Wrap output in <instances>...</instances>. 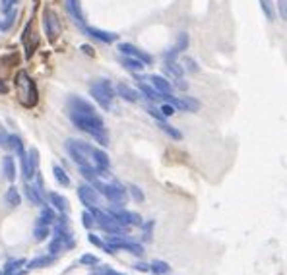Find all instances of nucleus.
<instances>
[{"label": "nucleus", "mask_w": 287, "mask_h": 275, "mask_svg": "<svg viewBox=\"0 0 287 275\" xmlns=\"http://www.w3.org/2000/svg\"><path fill=\"white\" fill-rule=\"evenodd\" d=\"M173 113H175L173 105H163V107H161V115H163V117H171Z\"/></svg>", "instance_id": "473e14b6"}, {"label": "nucleus", "mask_w": 287, "mask_h": 275, "mask_svg": "<svg viewBox=\"0 0 287 275\" xmlns=\"http://www.w3.org/2000/svg\"><path fill=\"white\" fill-rule=\"evenodd\" d=\"M89 91H92L93 99L99 103V107L105 108V111H109L111 108V101L115 97V91H113V87L107 80H99V82H95V84L89 87Z\"/></svg>", "instance_id": "f03ea898"}, {"label": "nucleus", "mask_w": 287, "mask_h": 275, "mask_svg": "<svg viewBox=\"0 0 287 275\" xmlns=\"http://www.w3.org/2000/svg\"><path fill=\"white\" fill-rule=\"evenodd\" d=\"M185 68H188L190 72H196L198 68H196V64H194V60L192 59H185Z\"/></svg>", "instance_id": "c9c22d12"}, {"label": "nucleus", "mask_w": 287, "mask_h": 275, "mask_svg": "<svg viewBox=\"0 0 287 275\" xmlns=\"http://www.w3.org/2000/svg\"><path fill=\"white\" fill-rule=\"evenodd\" d=\"M2 167H4V176L8 178L10 182L16 178V165H14V159L6 155V157L2 159Z\"/></svg>", "instance_id": "4468645a"}, {"label": "nucleus", "mask_w": 287, "mask_h": 275, "mask_svg": "<svg viewBox=\"0 0 287 275\" xmlns=\"http://www.w3.org/2000/svg\"><path fill=\"white\" fill-rule=\"evenodd\" d=\"M0 31H2V24H0Z\"/></svg>", "instance_id": "a19ab883"}, {"label": "nucleus", "mask_w": 287, "mask_h": 275, "mask_svg": "<svg viewBox=\"0 0 287 275\" xmlns=\"http://www.w3.org/2000/svg\"><path fill=\"white\" fill-rule=\"evenodd\" d=\"M92 215L97 219V225L101 227L103 231H107V233H122V229H124L111 213H105L101 209L92 208Z\"/></svg>", "instance_id": "7ed1b4c3"}, {"label": "nucleus", "mask_w": 287, "mask_h": 275, "mask_svg": "<svg viewBox=\"0 0 287 275\" xmlns=\"http://www.w3.org/2000/svg\"><path fill=\"white\" fill-rule=\"evenodd\" d=\"M279 10H281V17H285V0L279 2Z\"/></svg>", "instance_id": "58836bf2"}, {"label": "nucleus", "mask_w": 287, "mask_h": 275, "mask_svg": "<svg viewBox=\"0 0 287 275\" xmlns=\"http://www.w3.org/2000/svg\"><path fill=\"white\" fill-rule=\"evenodd\" d=\"M117 93L122 99L130 101V103H136V101H138V91H134L132 87H128V85H124V84L117 85Z\"/></svg>", "instance_id": "ddd939ff"}, {"label": "nucleus", "mask_w": 287, "mask_h": 275, "mask_svg": "<svg viewBox=\"0 0 287 275\" xmlns=\"http://www.w3.org/2000/svg\"><path fill=\"white\" fill-rule=\"evenodd\" d=\"M82 219H84V227L85 229H92L93 227V215L89 213V211H85L84 215H82Z\"/></svg>", "instance_id": "c756f323"}, {"label": "nucleus", "mask_w": 287, "mask_h": 275, "mask_svg": "<svg viewBox=\"0 0 287 275\" xmlns=\"http://www.w3.org/2000/svg\"><path fill=\"white\" fill-rule=\"evenodd\" d=\"M10 275H26L24 271H16V273H10Z\"/></svg>", "instance_id": "ea45409f"}, {"label": "nucleus", "mask_w": 287, "mask_h": 275, "mask_svg": "<svg viewBox=\"0 0 287 275\" xmlns=\"http://www.w3.org/2000/svg\"><path fill=\"white\" fill-rule=\"evenodd\" d=\"M161 128V130H163V132L167 134V136H171V138H173V140H181V138H183V134L178 132L177 128H173V126H169V124H165V122H159V124H157Z\"/></svg>", "instance_id": "5701e85b"}, {"label": "nucleus", "mask_w": 287, "mask_h": 275, "mask_svg": "<svg viewBox=\"0 0 287 275\" xmlns=\"http://www.w3.org/2000/svg\"><path fill=\"white\" fill-rule=\"evenodd\" d=\"M200 107V103L196 99H190V97H185V99H178V108L183 111H190V113H196Z\"/></svg>", "instance_id": "aec40b11"}, {"label": "nucleus", "mask_w": 287, "mask_h": 275, "mask_svg": "<svg viewBox=\"0 0 287 275\" xmlns=\"http://www.w3.org/2000/svg\"><path fill=\"white\" fill-rule=\"evenodd\" d=\"M78 196H80V200H82V204H84L85 208H97V201H99V194H97V190L95 188H92V186H80L78 188Z\"/></svg>", "instance_id": "0eeeda50"}, {"label": "nucleus", "mask_w": 287, "mask_h": 275, "mask_svg": "<svg viewBox=\"0 0 287 275\" xmlns=\"http://www.w3.org/2000/svg\"><path fill=\"white\" fill-rule=\"evenodd\" d=\"M0 275H2V273H0Z\"/></svg>", "instance_id": "79ce46f5"}, {"label": "nucleus", "mask_w": 287, "mask_h": 275, "mask_svg": "<svg viewBox=\"0 0 287 275\" xmlns=\"http://www.w3.org/2000/svg\"><path fill=\"white\" fill-rule=\"evenodd\" d=\"M16 93H17V101L27 108L35 107L37 101H39L37 85H35V82L29 78V74L24 72V70L17 72V76H16Z\"/></svg>", "instance_id": "f257e3e1"}, {"label": "nucleus", "mask_w": 287, "mask_h": 275, "mask_svg": "<svg viewBox=\"0 0 287 275\" xmlns=\"http://www.w3.org/2000/svg\"><path fill=\"white\" fill-rule=\"evenodd\" d=\"M128 190L132 192V198H134L136 201H142V200H144V192L140 190L138 186H134V184H130V186H128Z\"/></svg>", "instance_id": "c85d7f7f"}, {"label": "nucleus", "mask_w": 287, "mask_h": 275, "mask_svg": "<svg viewBox=\"0 0 287 275\" xmlns=\"http://www.w3.org/2000/svg\"><path fill=\"white\" fill-rule=\"evenodd\" d=\"M111 215L117 219L118 223L122 227L128 225H142V217L138 213H132V211H127V209H111Z\"/></svg>", "instance_id": "39448f33"}, {"label": "nucleus", "mask_w": 287, "mask_h": 275, "mask_svg": "<svg viewBox=\"0 0 287 275\" xmlns=\"http://www.w3.org/2000/svg\"><path fill=\"white\" fill-rule=\"evenodd\" d=\"M52 175H55V178L59 180V184H62V186H70V176L66 175V171H64L62 167L55 165V167H52Z\"/></svg>", "instance_id": "6ab92c4d"}, {"label": "nucleus", "mask_w": 287, "mask_h": 275, "mask_svg": "<svg viewBox=\"0 0 287 275\" xmlns=\"http://www.w3.org/2000/svg\"><path fill=\"white\" fill-rule=\"evenodd\" d=\"M47 234H49V227L47 225H37L35 227V239H37V241H45V239H47Z\"/></svg>", "instance_id": "a878e982"}, {"label": "nucleus", "mask_w": 287, "mask_h": 275, "mask_svg": "<svg viewBox=\"0 0 287 275\" xmlns=\"http://www.w3.org/2000/svg\"><path fill=\"white\" fill-rule=\"evenodd\" d=\"M122 66H127V68H130V70H136V72H140V70H144V68H146V64H144L142 60L130 59V57H127V59H122Z\"/></svg>", "instance_id": "4be33fe9"}, {"label": "nucleus", "mask_w": 287, "mask_h": 275, "mask_svg": "<svg viewBox=\"0 0 287 275\" xmlns=\"http://www.w3.org/2000/svg\"><path fill=\"white\" fill-rule=\"evenodd\" d=\"M136 269H140V271H148V269H150V267H148V264H142V262H140V264H136Z\"/></svg>", "instance_id": "4c0bfd02"}, {"label": "nucleus", "mask_w": 287, "mask_h": 275, "mask_svg": "<svg viewBox=\"0 0 287 275\" xmlns=\"http://www.w3.org/2000/svg\"><path fill=\"white\" fill-rule=\"evenodd\" d=\"M26 264V260L24 258H17V260H10L8 264H6V267H4V271H2V275H10V273H16V271H20V267Z\"/></svg>", "instance_id": "a211bd4d"}, {"label": "nucleus", "mask_w": 287, "mask_h": 275, "mask_svg": "<svg viewBox=\"0 0 287 275\" xmlns=\"http://www.w3.org/2000/svg\"><path fill=\"white\" fill-rule=\"evenodd\" d=\"M97 275H120V273H117L115 269H109V267H103V269H99Z\"/></svg>", "instance_id": "e433bc0d"}, {"label": "nucleus", "mask_w": 287, "mask_h": 275, "mask_svg": "<svg viewBox=\"0 0 287 275\" xmlns=\"http://www.w3.org/2000/svg\"><path fill=\"white\" fill-rule=\"evenodd\" d=\"M84 27V31L87 35H92L95 39H99L101 43H113L117 41V33H107V31H101V29H97V27H87V25H82Z\"/></svg>", "instance_id": "9d476101"}, {"label": "nucleus", "mask_w": 287, "mask_h": 275, "mask_svg": "<svg viewBox=\"0 0 287 275\" xmlns=\"http://www.w3.org/2000/svg\"><path fill=\"white\" fill-rule=\"evenodd\" d=\"M109 244L113 246V248H124V250L132 252V254H136V256H142L144 254V248L140 246V244L124 241V239H109Z\"/></svg>", "instance_id": "6e6552de"}, {"label": "nucleus", "mask_w": 287, "mask_h": 275, "mask_svg": "<svg viewBox=\"0 0 287 275\" xmlns=\"http://www.w3.org/2000/svg\"><path fill=\"white\" fill-rule=\"evenodd\" d=\"M260 6L264 10V14L268 16V20H274V10H272V0H260Z\"/></svg>", "instance_id": "cd10ccee"}, {"label": "nucleus", "mask_w": 287, "mask_h": 275, "mask_svg": "<svg viewBox=\"0 0 287 275\" xmlns=\"http://www.w3.org/2000/svg\"><path fill=\"white\" fill-rule=\"evenodd\" d=\"M118 50H120L122 54H127V57H130V59L142 60L146 66H148V64L152 62V57H150L148 52H144V50H140L138 47H134V45H130V43H120V45H118Z\"/></svg>", "instance_id": "423d86ee"}, {"label": "nucleus", "mask_w": 287, "mask_h": 275, "mask_svg": "<svg viewBox=\"0 0 287 275\" xmlns=\"http://www.w3.org/2000/svg\"><path fill=\"white\" fill-rule=\"evenodd\" d=\"M24 190H26V196L29 198L31 204H35V206H41L43 204V194L39 192V188H35L33 184H26V186H24Z\"/></svg>", "instance_id": "f8f14e48"}, {"label": "nucleus", "mask_w": 287, "mask_h": 275, "mask_svg": "<svg viewBox=\"0 0 287 275\" xmlns=\"http://www.w3.org/2000/svg\"><path fill=\"white\" fill-rule=\"evenodd\" d=\"M87 241L92 242V244H95V246L103 248V242H101V239H99V236H95V234H89V236H87Z\"/></svg>", "instance_id": "f704fd0d"}, {"label": "nucleus", "mask_w": 287, "mask_h": 275, "mask_svg": "<svg viewBox=\"0 0 287 275\" xmlns=\"http://www.w3.org/2000/svg\"><path fill=\"white\" fill-rule=\"evenodd\" d=\"M140 91L144 93V95H148L152 101H157L161 99V93L159 91H155L153 87H150V85H146V84H140Z\"/></svg>", "instance_id": "b1692460"}, {"label": "nucleus", "mask_w": 287, "mask_h": 275, "mask_svg": "<svg viewBox=\"0 0 287 275\" xmlns=\"http://www.w3.org/2000/svg\"><path fill=\"white\" fill-rule=\"evenodd\" d=\"M43 25H45V31H47L49 41H55L60 35V20L51 8H47L43 12Z\"/></svg>", "instance_id": "20e7f679"}, {"label": "nucleus", "mask_w": 287, "mask_h": 275, "mask_svg": "<svg viewBox=\"0 0 287 275\" xmlns=\"http://www.w3.org/2000/svg\"><path fill=\"white\" fill-rule=\"evenodd\" d=\"M51 201H52V206H55L57 209H60L62 213H68L70 206H68V200L64 198V196H60V194H57V192H52V194H51Z\"/></svg>", "instance_id": "2eb2a0df"}, {"label": "nucleus", "mask_w": 287, "mask_h": 275, "mask_svg": "<svg viewBox=\"0 0 287 275\" xmlns=\"http://www.w3.org/2000/svg\"><path fill=\"white\" fill-rule=\"evenodd\" d=\"M52 221H55V213H52V209H49V208H45L41 211V225H51Z\"/></svg>", "instance_id": "393cba45"}, {"label": "nucleus", "mask_w": 287, "mask_h": 275, "mask_svg": "<svg viewBox=\"0 0 287 275\" xmlns=\"http://www.w3.org/2000/svg\"><path fill=\"white\" fill-rule=\"evenodd\" d=\"M80 264H84V266H95V264H99V258L93 256V254H84L80 258Z\"/></svg>", "instance_id": "bb28decb"}, {"label": "nucleus", "mask_w": 287, "mask_h": 275, "mask_svg": "<svg viewBox=\"0 0 287 275\" xmlns=\"http://www.w3.org/2000/svg\"><path fill=\"white\" fill-rule=\"evenodd\" d=\"M8 138H10L8 134L0 128V145H2V148H10V145H8Z\"/></svg>", "instance_id": "2f4dec72"}, {"label": "nucleus", "mask_w": 287, "mask_h": 275, "mask_svg": "<svg viewBox=\"0 0 287 275\" xmlns=\"http://www.w3.org/2000/svg\"><path fill=\"white\" fill-rule=\"evenodd\" d=\"M52 262H55V256H41V258L31 260V262L27 264V267H29V269H39V267L49 266V264H52Z\"/></svg>", "instance_id": "f3484780"}, {"label": "nucleus", "mask_w": 287, "mask_h": 275, "mask_svg": "<svg viewBox=\"0 0 287 275\" xmlns=\"http://www.w3.org/2000/svg\"><path fill=\"white\" fill-rule=\"evenodd\" d=\"M66 10L68 14L74 17L76 24L85 25V17H84V12H82V6H80V0H66Z\"/></svg>", "instance_id": "1a4fd4ad"}, {"label": "nucleus", "mask_w": 287, "mask_h": 275, "mask_svg": "<svg viewBox=\"0 0 287 275\" xmlns=\"http://www.w3.org/2000/svg\"><path fill=\"white\" fill-rule=\"evenodd\" d=\"M20 201H22V198H20V192H17L16 186H10L8 192H6V204H8L10 208H17L20 206Z\"/></svg>", "instance_id": "dca6fc26"}, {"label": "nucleus", "mask_w": 287, "mask_h": 275, "mask_svg": "<svg viewBox=\"0 0 287 275\" xmlns=\"http://www.w3.org/2000/svg\"><path fill=\"white\" fill-rule=\"evenodd\" d=\"M150 80H152V85H153V89H155V91L163 93V95L171 93V84L165 80V78H161V76H152Z\"/></svg>", "instance_id": "9b49d317"}, {"label": "nucleus", "mask_w": 287, "mask_h": 275, "mask_svg": "<svg viewBox=\"0 0 287 275\" xmlns=\"http://www.w3.org/2000/svg\"><path fill=\"white\" fill-rule=\"evenodd\" d=\"M14 16H16V14H14L12 10H10V12H8V16H6V20L2 22V29H8L10 25H12V22H14Z\"/></svg>", "instance_id": "7c9ffc66"}, {"label": "nucleus", "mask_w": 287, "mask_h": 275, "mask_svg": "<svg viewBox=\"0 0 287 275\" xmlns=\"http://www.w3.org/2000/svg\"><path fill=\"white\" fill-rule=\"evenodd\" d=\"M150 269H152L155 275H165L171 269V266L167 262H163V260H155L152 266H150Z\"/></svg>", "instance_id": "412c9836"}, {"label": "nucleus", "mask_w": 287, "mask_h": 275, "mask_svg": "<svg viewBox=\"0 0 287 275\" xmlns=\"http://www.w3.org/2000/svg\"><path fill=\"white\" fill-rule=\"evenodd\" d=\"M14 4H16V0H2V4H0V6H2V10H4V12H10Z\"/></svg>", "instance_id": "72a5a7b5"}]
</instances>
